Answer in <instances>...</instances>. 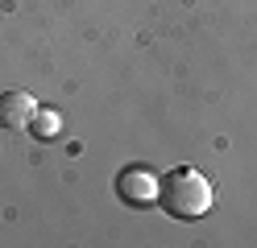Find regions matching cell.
<instances>
[{
	"instance_id": "cell-1",
	"label": "cell",
	"mask_w": 257,
	"mask_h": 248,
	"mask_svg": "<svg viewBox=\"0 0 257 248\" xmlns=\"http://www.w3.org/2000/svg\"><path fill=\"white\" fill-rule=\"evenodd\" d=\"M158 203L170 219H203L212 211V182L195 165H174L158 178Z\"/></svg>"
},
{
	"instance_id": "cell-2",
	"label": "cell",
	"mask_w": 257,
	"mask_h": 248,
	"mask_svg": "<svg viewBox=\"0 0 257 248\" xmlns=\"http://www.w3.org/2000/svg\"><path fill=\"white\" fill-rule=\"evenodd\" d=\"M116 194L128 207H154L158 203V174L146 165H124L116 174Z\"/></svg>"
},
{
	"instance_id": "cell-3",
	"label": "cell",
	"mask_w": 257,
	"mask_h": 248,
	"mask_svg": "<svg viewBox=\"0 0 257 248\" xmlns=\"http://www.w3.org/2000/svg\"><path fill=\"white\" fill-rule=\"evenodd\" d=\"M38 116V99L29 91H0V128L5 132H29Z\"/></svg>"
},
{
	"instance_id": "cell-4",
	"label": "cell",
	"mask_w": 257,
	"mask_h": 248,
	"mask_svg": "<svg viewBox=\"0 0 257 248\" xmlns=\"http://www.w3.org/2000/svg\"><path fill=\"white\" fill-rule=\"evenodd\" d=\"M29 132H34L38 141H54V132H58V112H54V108H38Z\"/></svg>"
}]
</instances>
